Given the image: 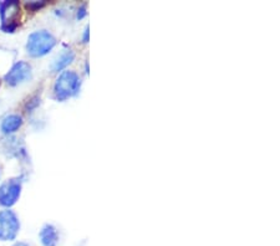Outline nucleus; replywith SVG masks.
Wrapping results in <instances>:
<instances>
[{
  "label": "nucleus",
  "mask_w": 280,
  "mask_h": 246,
  "mask_svg": "<svg viewBox=\"0 0 280 246\" xmlns=\"http://www.w3.org/2000/svg\"><path fill=\"white\" fill-rule=\"evenodd\" d=\"M81 80L74 71H62L54 85L55 97L59 101H65L75 96L79 92Z\"/></svg>",
  "instance_id": "obj_1"
},
{
  "label": "nucleus",
  "mask_w": 280,
  "mask_h": 246,
  "mask_svg": "<svg viewBox=\"0 0 280 246\" xmlns=\"http://www.w3.org/2000/svg\"><path fill=\"white\" fill-rule=\"evenodd\" d=\"M56 45V39L48 30H37L30 34L27 42V51L30 56L41 57L50 53Z\"/></svg>",
  "instance_id": "obj_2"
},
{
  "label": "nucleus",
  "mask_w": 280,
  "mask_h": 246,
  "mask_svg": "<svg viewBox=\"0 0 280 246\" xmlns=\"http://www.w3.org/2000/svg\"><path fill=\"white\" fill-rule=\"evenodd\" d=\"M20 230V221L13 210L0 211V241H13Z\"/></svg>",
  "instance_id": "obj_3"
},
{
  "label": "nucleus",
  "mask_w": 280,
  "mask_h": 246,
  "mask_svg": "<svg viewBox=\"0 0 280 246\" xmlns=\"http://www.w3.org/2000/svg\"><path fill=\"white\" fill-rule=\"evenodd\" d=\"M20 14V4L15 0L0 3V19H2V30L5 33H14L18 27Z\"/></svg>",
  "instance_id": "obj_4"
},
{
  "label": "nucleus",
  "mask_w": 280,
  "mask_h": 246,
  "mask_svg": "<svg viewBox=\"0 0 280 246\" xmlns=\"http://www.w3.org/2000/svg\"><path fill=\"white\" fill-rule=\"evenodd\" d=\"M21 193V182L19 179H10L0 185V205L10 208L19 200Z\"/></svg>",
  "instance_id": "obj_5"
},
{
  "label": "nucleus",
  "mask_w": 280,
  "mask_h": 246,
  "mask_svg": "<svg viewBox=\"0 0 280 246\" xmlns=\"http://www.w3.org/2000/svg\"><path fill=\"white\" fill-rule=\"evenodd\" d=\"M31 77V66L25 61L14 63L13 68L5 75L4 80L9 86H18Z\"/></svg>",
  "instance_id": "obj_6"
},
{
  "label": "nucleus",
  "mask_w": 280,
  "mask_h": 246,
  "mask_svg": "<svg viewBox=\"0 0 280 246\" xmlns=\"http://www.w3.org/2000/svg\"><path fill=\"white\" fill-rule=\"evenodd\" d=\"M39 239L42 246H57L59 244V233L57 229L51 224H46L39 233Z\"/></svg>",
  "instance_id": "obj_7"
},
{
  "label": "nucleus",
  "mask_w": 280,
  "mask_h": 246,
  "mask_svg": "<svg viewBox=\"0 0 280 246\" xmlns=\"http://www.w3.org/2000/svg\"><path fill=\"white\" fill-rule=\"evenodd\" d=\"M23 118L19 115H9L3 120L2 122V131L5 135H11L16 132L21 127Z\"/></svg>",
  "instance_id": "obj_8"
},
{
  "label": "nucleus",
  "mask_w": 280,
  "mask_h": 246,
  "mask_svg": "<svg viewBox=\"0 0 280 246\" xmlns=\"http://www.w3.org/2000/svg\"><path fill=\"white\" fill-rule=\"evenodd\" d=\"M74 59H75L74 51L70 50V49H69V50H65L54 60L53 65H51V70H53V72L61 71L66 68V66L70 65V63L74 61Z\"/></svg>",
  "instance_id": "obj_9"
},
{
  "label": "nucleus",
  "mask_w": 280,
  "mask_h": 246,
  "mask_svg": "<svg viewBox=\"0 0 280 246\" xmlns=\"http://www.w3.org/2000/svg\"><path fill=\"white\" fill-rule=\"evenodd\" d=\"M45 3L41 2V3H37V2H31V3H28L27 7L29 8V9H33V10H36L37 8H41L44 7Z\"/></svg>",
  "instance_id": "obj_10"
},
{
  "label": "nucleus",
  "mask_w": 280,
  "mask_h": 246,
  "mask_svg": "<svg viewBox=\"0 0 280 246\" xmlns=\"http://www.w3.org/2000/svg\"><path fill=\"white\" fill-rule=\"evenodd\" d=\"M85 15H86V9H85V5H82V7L80 8L79 13H77V18L82 19Z\"/></svg>",
  "instance_id": "obj_11"
},
{
  "label": "nucleus",
  "mask_w": 280,
  "mask_h": 246,
  "mask_svg": "<svg viewBox=\"0 0 280 246\" xmlns=\"http://www.w3.org/2000/svg\"><path fill=\"white\" fill-rule=\"evenodd\" d=\"M83 42H88L89 41V27H86L85 29V33H83Z\"/></svg>",
  "instance_id": "obj_12"
},
{
  "label": "nucleus",
  "mask_w": 280,
  "mask_h": 246,
  "mask_svg": "<svg viewBox=\"0 0 280 246\" xmlns=\"http://www.w3.org/2000/svg\"><path fill=\"white\" fill-rule=\"evenodd\" d=\"M13 246H29L27 242H23V241H19V242H15Z\"/></svg>",
  "instance_id": "obj_13"
}]
</instances>
